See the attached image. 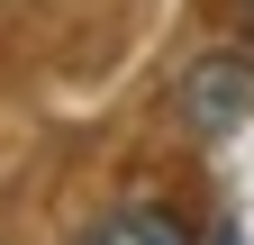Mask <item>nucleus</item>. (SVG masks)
Wrapping results in <instances>:
<instances>
[{"label":"nucleus","instance_id":"1","mask_svg":"<svg viewBox=\"0 0 254 245\" xmlns=\"http://www.w3.org/2000/svg\"><path fill=\"white\" fill-rule=\"evenodd\" d=\"M182 118L200 136H227L236 118H254V55H200L182 73Z\"/></svg>","mask_w":254,"mask_h":245},{"label":"nucleus","instance_id":"2","mask_svg":"<svg viewBox=\"0 0 254 245\" xmlns=\"http://www.w3.org/2000/svg\"><path fill=\"white\" fill-rule=\"evenodd\" d=\"M82 245H190V236H182L173 209H145V200H136V209H109V218L91 227Z\"/></svg>","mask_w":254,"mask_h":245}]
</instances>
